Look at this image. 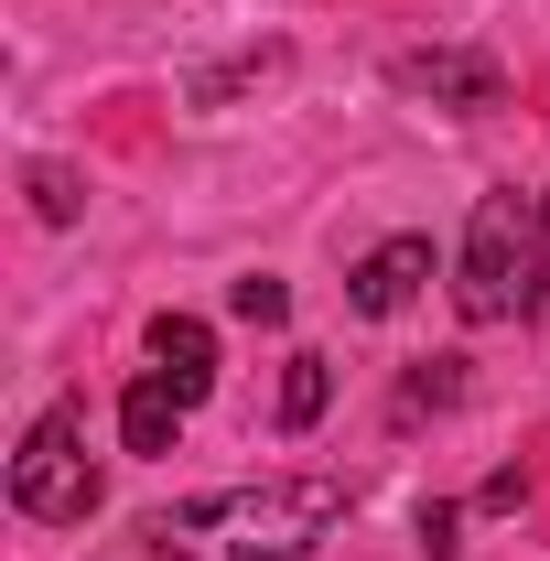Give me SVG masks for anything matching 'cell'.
Here are the masks:
<instances>
[{
  "mask_svg": "<svg viewBox=\"0 0 550 561\" xmlns=\"http://www.w3.org/2000/svg\"><path fill=\"white\" fill-rule=\"evenodd\" d=\"M345 486L335 476H260V486H206L184 507H162L140 529V551L162 561H302L313 540H335Z\"/></svg>",
  "mask_w": 550,
  "mask_h": 561,
  "instance_id": "obj_1",
  "label": "cell"
},
{
  "mask_svg": "<svg viewBox=\"0 0 550 561\" xmlns=\"http://www.w3.org/2000/svg\"><path fill=\"white\" fill-rule=\"evenodd\" d=\"M454 302H465V324L540 313V195H475L465 260H454Z\"/></svg>",
  "mask_w": 550,
  "mask_h": 561,
  "instance_id": "obj_2",
  "label": "cell"
},
{
  "mask_svg": "<svg viewBox=\"0 0 550 561\" xmlns=\"http://www.w3.org/2000/svg\"><path fill=\"white\" fill-rule=\"evenodd\" d=\"M11 507L44 518V529H87L98 518V465H87V421L76 411H44L11 454Z\"/></svg>",
  "mask_w": 550,
  "mask_h": 561,
  "instance_id": "obj_3",
  "label": "cell"
},
{
  "mask_svg": "<svg viewBox=\"0 0 550 561\" xmlns=\"http://www.w3.org/2000/svg\"><path fill=\"white\" fill-rule=\"evenodd\" d=\"M421 280H432V238H378V249H367V260H356V271H345V302H356V313H378V324H389V313H400V302H411Z\"/></svg>",
  "mask_w": 550,
  "mask_h": 561,
  "instance_id": "obj_4",
  "label": "cell"
},
{
  "mask_svg": "<svg viewBox=\"0 0 550 561\" xmlns=\"http://www.w3.org/2000/svg\"><path fill=\"white\" fill-rule=\"evenodd\" d=\"M400 87L432 98V108H454V119H475V108L507 98V76L485 66V55H400Z\"/></svg>",
  "mask_w": 550,
  "mask_h": 561,
  "instance_id": "obj_5",
  "label": "cell"
},
{
  "mask_svg": "<svg viewBox=\"0 0 550 561\" xmlns=\"http://www.w3.org/2000/svg\"><path fill=\"white\" fill-rule=\"evenodd\" d=\"M184 421H195V400H184L162 367H140L130 400H119V443H130V454H173V432H184Z\"/></svg>",
  "mask_w": 550,
  "mask_h": 561,
  "instance_id": "obj_6",
  "label": "cell"
},
{
  "mask_svg": "<svg viewBox=\"0 0 550 561\" xmlns=\"http://www.w3.org/2000/svg\"><path fill=\"white\" fill-rule=\"evenodd\" d=\"M151 367H162L184 400H206V389H216V335H206V313H151Z\"/></svg>",
  "mask_w": 550,
  "mask_h": 561,
  "instance_id": "obj_7",
  "label": "cell"
},
{
  "mask_svg": "<svg viewBox=\"0 0 550 561\" xmlns=\"http://www.w3.org/2000/svg\"><path fill=\"white\" fill-rule=\"evenodd\" d=\"M324 400H335V367H324V356H291V367H280V421H291V432H313Z\"/></svg>",
  "mask_w": 550,
  "mask_h": 561,
  "instance_id": "obj_8",
  "label": "cell"
},
{
  "mask_svg": "<svg viewBox=\"0 0 550 561\" xmlns=\"http://www.w3.org/2000/svg\"><path fill=\"white\" fill-rule=\"evenodd\" d=\"M227 302H238V324H280V313H291V291H280L271 271H249L238 291H227Z\"/></svg>",
  "mask_w": 550,
  "mask_h": 561,
  "instance_id": "obj_9",
  "label": "cell"
},
{
  "mask_svg": "<svg viewBox=\"0 0 550 561\" xmlns=\"http://www.w3.org/2000/svg\"><path fill=\"white\" fill-rule=\"evenodd\" d=\"M33 206L66 227V216H76V173H55V162H44V173H33Z\"/></svg>",
  "mask_w": 550,
  "mask_h": 561,
  "instance_id": "obj_10",
  "label": "cell"
},
{
  "mask_svg": "<svg viewBox=\"0 0 550 561\" xmlns=\"http://www.w3.org/2000/svg\"><path fill=\"white\" fill-rule=\"evenodd\" d=\"M540 313H550V195H540Z\"/></svg>",
  "mask_w": 550,
  "mask_h": 561,
  "instance_id": "obj_11",
  "label": "cell"
},
{
  "mask_svg": "<svg viewBox=\"0 0 550 561\" xmlns=\"http://www.w3.org/2000/svg\"><path fill=\"white\" fill-rule=\"evenodd\" d=\"M151 561H162V551H151Z\"/></svg>",
  "mask_w": 550,
  "mask_h": 561,
  "instance_id": "obj_12",
  "label": "cell"
}]
</instances>
